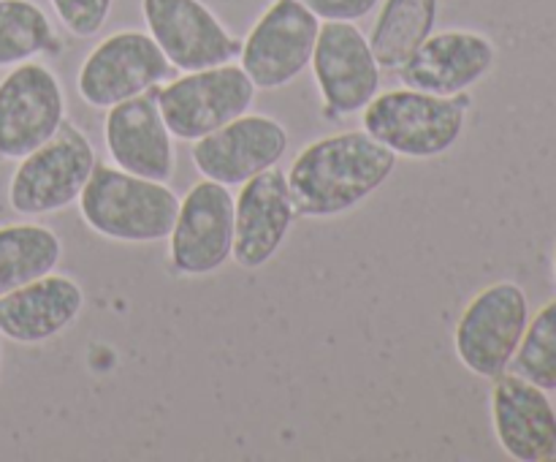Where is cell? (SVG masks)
Here are the masks:
<instances>
[{
	"instance_id": "3957f363",
	"label": "cell",
	"mask_w": 556,
	"mask_h": 462,
	"mask_svg": "<svg viewBox=\"0 0 556 462\" xmlns=\"http://www.w3.org/2000/svg\"><path fill=\"white\" fill-rule=\"evenodd\" d=\"M470 112V98L434 96V92L400 87L378 92L362 109V128L389 147L396 158L429 161L440 158L462 139Z\"/></svg>"
},
{
	"instance_id": "5b68a950",
	"label": "cell",
	"mask_w": 556,
	"mask_h": 462,
	"mask_svg": "<svg viewBox=\"0 0 556 462\" xmlns=\"http://www.w3.org/2000/svg\"><path fill=\"white\" fill-rule=\"evenodd\" d=\"M530 321L527 291L514 280H497L478 291L462 310L454 329V351L478 378L508 373Z\"/></svg>"
},
{
	"instance_id": "2e32d148",
	"label": "cell",
	"mask_w": 556,
	"mask_h": 462,
	"mask_svg": "<svg viewBox=\"0 0 556 462\" xmlns=\"http://www.w3.org/2000/svg\"><path fill=\"white\" fill-rule=\"evenodd\" d=\"M497 63V47L478 30H440L432 33L413 58L402 65V85L434 96H462L478 82L486 79Z\"/></svg>"
},
{
	"instance_id": "7c38bea8",
	"label": "cell",
	"mask_w": 556,
	"mask_h": 462,
	"mask_svg": "<svg viewBox=\"0 0 556 462\" xmlns=\"http://www.w3.org/2000/svg\"><path fill=\"white\" fill-rule=\"evenodd\" d=\"M141 16L152 41L182 74L233 63L242 52V41L204 0H141Z\"/></svg>"
},
{
	"instance_id": "7402d4cb",
	"label": "cell",
	"mask_w": 556,
	"mask_h": 462,
	"mask_svg": "<svg viewBox=\"0 0 556 462\" xmlns=\"http://www.w3.org/2000/svg\"><path fill=\"white\" fill-rule=\"evenodd\" d=\"M514 373L541 389H556V299L543 304L521 335L514 357Z\"/></svg>"
},
{
	"instance_id": "6da1fadb",
	"label": "cell",
	"mask_w": 556,
	"mask_h": 462,
	"mask_svg": "<svg viewBox=\"0 0 556 462\" xmlns=\"http://www.w3.org/2000/svg\"><path fill=\"white\" fill-rule=\"evenodd\" d=\"M396 155L367 130L315 139L286 172L296 217H337L353 212L394 174Z\"/></svg>"
},
{
	"instance_id": "8992f818",
	"label": "cell",
	"mask_w": 556,
	"mask_h": 462,
	"mask_svg": "<svg viewBox=\"0 0 556 462\" xmlns=\"http://www.w3.org/2000/svg\"><path fill=\"white\" fill-rule=\"evenodd\" d=\"M155 101L174 139L195 141L250 112L255 85L242 65L226 63L172 76L155 87Z\"/></svg>"
},
{
	"instance_id": "9a60e30c",
	"label": "cell",
	"mask_w": 556,
	"mask_h": 462,
	"mask_svg": "<svg viewBox=\"0 0 556 462\" xmlns=\"http://www.w3.org/2000/svg\"><path fill=\"white\" fill-rule=\"evenodd\" d=\"M296 217L286 172L271 166L239 185L233 201L231 259L242 270H261L277 255Z\"/></svg>"
},
{
	"instance_id": "ba28073f",
	"label": "cell",
	"mask_w": 556,
	"mask_h": 462,
	"mask_svg": "<svg viewBox=\"0 0 556 462\" xmlns=\"http://www.w3.org/2000/svg\"><path fill=\"white\" fill-rule=\"evenodd\" d=\"M320 20L299 0H271L242 41L239 65L255 90H280L296 82L313 60Z\"/></svg>"
},
{
	"instance_id": "52a82bcc",
	"label": "cell",
	"mask_w": 556,
	"mask_h": 462,
	"mask_svg": "<svg viewBox=\"0 0 556 462\" xmlns=\"http://www.w3.org/2000/svg\"><path fill=\"white\" fill-rule=\"evenodd\" d=\"M174 76V65L150 33L117 30L87 52L76 92L92 109H109L119 101L150 92Z\"/></svg>"
},
{
	"instance_id": "d4e9b609",
	"label": "cell",
	"mask_w": 556,
	"mask_h": 462,
	"mask_svg": "<svg viewBox=\"0 0 556 462\" xmlns=\"http://www.w3.org/2000/svg\"><path fill=\"white\" fill-rule=\"evenodd\" d=\"M554 277H556V250H554Z\"/></svg>"
},
{
	"instance_id": "277c9868",
	"label": "cell",
	"mask_w": 556,
	"mask_h": 462,
	"mask_svg": "<svg viewBox=\"0 0 556 462\" xmlns=\"http://www.w3.org/2000/svg\"><path fill=\"white\" fill-rule=\"evenodd\" d=\"M98 155L90 136L76 125L63 128L38 150L20 158L9 179V204L16 215L41 217L76 204L96 168Z\"/></svg>"
},
{
	"instance_id": "7a4b0ae2",
	"label": "cell",
	"mask_w": 556,
	"mask_h": 462,
	"mask_svg": "<svg viewBox=\"0 0 556 462\" xmlns=\"http://www.w3.org/2000/svg\"><path fill=\"white\" fill-rule=\"evenodd\" d=\"M81 221L98 237L128 245H152L168 239L179 210V196L168 183L136 177L112 163H96L79 196Z\"/></svg>"
},
{
	"instance_id": "9c48e42d",
	"label": "cell",
	"mask_w": 556,
	"mask_h": 462,
	"mask_svg": "<svg viewBox=\"0 0 556 462\" xmlns=\"http://www.w3.org/2000/svg\"><path fill=\"white\" fill-rule=\"evenodd\" d=\"M65 90L38 60L14 65L0 79V158L20 161L52 139L65 123Z\"/></svg>"
},
{
	"instance_id": "d6986e66",
	"label": "cell",
	"mask_w": 556,
	"mask_h": 462,
	"mask_svg": "<svg viewBox=\"0 0 556 462\" xmlns=\"http://www.w3.org/2000/svg\"><path fill=\"white\" fill-rule=\"evenodd\" d=\"M438 11V0H383L367 36L380 68L400 71L434 33Z\"/></svg>"
},
{
	"instance_id": "5bb4252c",
	"label": "cell",
	"mask_w": 556,
	"mask_h": 462,
	"mask_svg": "<svg viewBox=\"0 0 556 462\" xmlns=\"http://www.w3.org/2000/svg\"><path fill=\"white\" fill-rule=\"evenodd\" d=\"M103 141L112 163L123 172L157 183H168L174 177L177 150L155 101V90L109 107L103 120Z\"/></svg>"
},
{
	"instance_id": "ac0fdd59",
	"label": "cell",
	"mask_w": 556,
	"mask_h": 462,
	"mask_svg": "<svg viewBox=\"0 0 556 462\" xmlns=\"http://www.w3.org/2000/svg\"><path fill=\"white\" fill-rule=\"evenodd\" d=\"M85 310V291L71 275H49L0 297V335L20 346H41L63 335Z\"/></svg>"
},
{
	"instance_id": "8fae6325",
	"label": "cell",
	"mask_w": 556,
	"mask_h": 462,
	"mask_svg": "<svg viewBox=\"0 0 556 462\" xmlns=\"http://www.w3.org/2000/svg\"><path fill=\"white\" fill-rule=\"evenodd\" d=\"M309 68L329 117L362 112L378 96L383 79V68L356 22H320Z\"/></svg>"
},
{
	"instance_id": "ffe728a7",
	"label": "cell",
	"mask_w": 556,
	"mask_h": 462,
	"mask_svg": "<svg viewBox=\"0 0 556 462\" xmlns=\"http://www.w3.org/2000/svg\"><path fill=\"white\" fill-rule=\"evenodd\" d=\"M63 259V239L43 223L0 226V297L54 272Z\"/></svg>"
},
{
	"instance_id": "cb8c5ba5",
	"label": "cell",
	"mask_w": 556,
	"mask_h": 462,
	"mask_svg": "<svg viewBox=\"0 0 556 462\" xmlns=\"http://www.w3.org/2000/svg\"><path fill=\"white\" fill-rule=\"evenodd\" d=\"M320 22H358L372 14L380 0H299Z\"/></svg>"
},
{
	"instance_id": "4fadbf2b",
	"label": "cell",
	"mask_w": 556,
	"mask_h": 462,
	"mask_svg": "<svg viewBox=\"0 0 556 462\" xmlns=\"http://www.w3.org/2000/svg\"><path fill=\"white\" fill-rule=\"evenodd\" d=\"M291 147V136L280 120L250 114L231 120L223 128L190 141V158L201 177L226 188H239L255 174L277 166Z\"/></svg>"
},
{
	"instance_id": "484cf974",
	"label": "cell",
	"mask_w": 556,
	"mask_h": 462,
	"mask_svg": "<svg viewBox=\"0 0 556 462\" xmlns=\"http://www.w3.org/2000/svg\"><path fill=\"white\" fill-rule=\"evenodd\" d=\"M552 460H556V451H554V457H552Z\"/></svg>"
},
{
	"instance_id": "44dd1931",
	"label": "cell",
	"mask_w": 556,
	"mask_h": 462,
	"mask_svg": "<svg viewBox=\"0 0 556 462\" xmlns=\"http://www.w3.org/2000/svg\"><path fill=\"white\" fill-rule=\"evenodd\" d=\"M60 49L58 30L36 0H0V68L58 54Z\"/></svg>"
},
{
	"instance_id": "e0dca14e",
	"label": "cell",
	"mask_w": 556,
	"mask_h": 462,
	"mask_svg": "<svg viewBox=\"0 0 556 462\" xmlns=\"http://www.w3.org/2000/svg\"><path fill=\"white\" fill-rule=\"evenodd\" d=\"M492 424L505 454L516 462H546L556 451V411L548 391L516 373L492 386Z\"/></svg>"
},
{
	"instance_id": "30bf717a",
	"label": "cell",
	"mask_w": 556,
	"mask_h": 462,
	"mask_svg": "<svg viewBox=\"0 0 556 462\" xmlns=\"http://www.w3.org/2000/svg\"><path fill=\"white\" fill-rule=\"evenodd\" d=\"M233 248V196L226 185L201 177L179 199L168 234V264L182 277H206L228 264Z\"/></svg>"
},
{
	"instance_id": "603a6c76",
	"label": "cell",
	"mask_w": 556,
	"mask_h": 462,
	"mask_svg": "<svg viewBox=\"0 0 556 462\" xmlns=\"http://www.w3.org/2000/svg\"><path fill=\"white\" fill-rule=\"evenodd\" d=\"M60 25L74 38H92L103 30L114 0H49Z\"/></svg>"
}]
</instances>
